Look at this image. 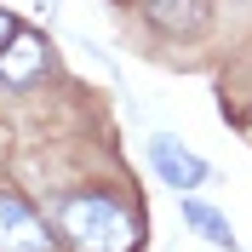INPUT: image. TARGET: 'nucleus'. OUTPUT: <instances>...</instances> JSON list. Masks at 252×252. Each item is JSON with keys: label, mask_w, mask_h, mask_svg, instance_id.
<instances>
[{"label": "nucleus", "mask_w": 252, "mask_h": 252, "mask_svg": "<svg viewBox=\"0 0 252 252\" xmlns=\"http://www.w3.org/2000/svg\"><path fill=\"white\" fill-rule=\"evenodd\" d=\"M149 160H155L160 184L178 189V195H184V189H195V184L206 178V160H201V155H189L178 138H149Z\"/></svg>", "instance_id": "3"}, {"label": "nucleus", "mask_w": 252, "mask_h": 252, "mask_svg": "<svg viewBox=\"0 0 252 252\" xmlns=\"http://www.w3.org/2000/svg\"><path fill=\"white\" fill-rule=\"evenodd\" d=\"M143 12H149V23L166 29V34H195L206 23V6H201V0H149Z\"/></svg>", "instance_id": "5"}, {"label": "nucleus", "mask_w": 252, "mask_h": 252, "mask_svg": "<svg viewBox=\"0 0 252 252\" xmlns=\"http://www.w3.org/2000/svg\"><path fill=\"white\" fill-rule=\"evenodd\" d=\"M0 252H52L46 223L34 218L17 195H6V189H0Z\"/></svg>", "instance_id": "2"}, {"label": "nucleus", "mask_w": 252, "mask_h": 252, "mask_svg": "<svg viewBox=\"0 0 252 252\" xmlns=\"http://www.w3.org/2000/svg\"><path fill=\"white\" fill-rule=\"evenodd\" d=\"M184 218L195 223L212 247H229V252H235V229H229V218H223V212H212L206 201H184Z\"/></svg>", "instance_id": "6"}, {"label": "nucleus", "mask_w": 252, "mask_h": 252, "mask_svg": "<svg viewBox=\"0 0 252 252\" xmlns=\"http://www.w3.org/2000/svg\"><path fill=\"white\" fill-rule=\"evenodd\" d=\"M46 69V46L34 34H12V46L0 52V86H29Z\"/></svg>", "instance_id": "4"}, {"label": "nucleus", "mask_w": 252, "mask_h": 252, "mask_svg": "<svg viewBox=\"0 0 252 252\" xmlns=\"http://www.w3.org/2000/svg\"><path fill=\"white\" fill-rule=\"evenodd\" d=\"M17 34V23H12V12H0V46H6V40H12Z\"/></svg>", "instance_id": "7"}, {"label": "nucleus", "mask_w": 252, "mask_h": 252, "mask_svg": "<svg viewBox=\"0 0 252 252\" xmlns=\"http://www.w3.org/2000/svg\"><path fill=\"white\" fill-rule=\"evenodd\" d=\"M58 235L75 252H138L143 247V223L126 212L115 195H63L58 201Z\"/></svg>", "instance_id": "1"}]
</instances>
